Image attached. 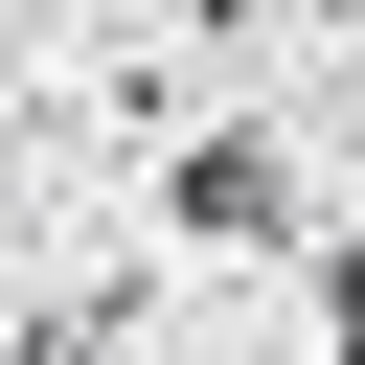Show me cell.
<instances>
[{"mask_svg": "<svg viewBox=\"0 0 365 365\" xmlns=\"http://www.w3.org/2000/svg\"><path fill=\"white\" fill-rule=\"evenodd\" d=\"M182 228H228V251L297 228V160H274V137H205V160H182Z\"/></svg>", "mask_w": 365, "mask_h": 365, "instance_id": "cell-1", "label": "cell"}]
</instances>
